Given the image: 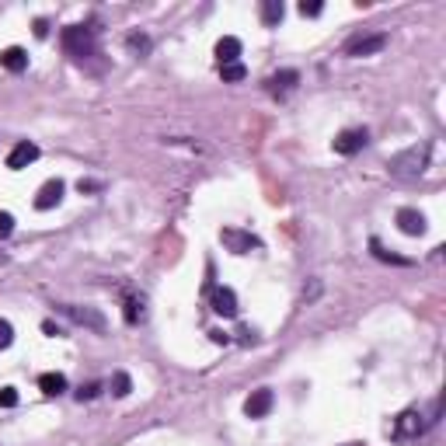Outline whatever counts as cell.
Listing matches in <instances>:
<instances>
[{
	"label": "cell",
	"mask_w": 446,
	"mask_h": 446,
	"mask_svg": "<svg viewBox=\"0 0 446 446\" xmlns=\"http://www.w3.org/2000/svg\"><path fill=\"white\" fill-rule=\"evenodd\" d=\"M425 164H429V146L422 143V146H408V150L394 154L387 168L394 178H419L425 171Z\"/></svg>",
	"instance_id": "1"
},
{
	"label": "cell",
	"mask_w": 446,
	"mask_h": 446,
	"mask_svg": "<svg viewBox=\"0 0 446 446\" xmlns=\"http://www.w3.org/2000/svg\"><path fill=\"white\" fill-rule=\"evenodd\" d=\"M63 49L70 53V56H91L94 53V28H88V25H70V28H63Z\"/></svg>",
	"instance_id": "2"
},
{
	"label": "cell",
	"mask_w": 446,
	"mask_h": 446,
	"mask_svg": "<svg viewBox=\"0 0 446 446\" xmlns=\"http://www.w3.org/2000/svg\"><path fill=\"white\" fill-rule=\"evenodd\" d=\"M220 241H223V248H227L231 254H251V251L262 248V237H254L251 231H241V227H223Z\"/></svg>",
	"instance_id": "3"
},
{
	"label": "cell",
	"mask_w": 446,
	"mask_h": 446,
	"mask_svg": "<svg viewBox=\"0 0 446 446\" xmlns=\"http://www.w3.org/2000/svg\"><path fill=\"white\" fill-rule=\"evenodd\" d=\"M60 314H63V317H70L73 324L91 328V331H105V328H108L105 314H101V311H94V307H73V304H63V307H60Z\"/></svg>",
	"instance_id": "4"
},
{
	"label": "cell",
	"mask_w": 446,
	"mask_h": 446,
	"mask_svg": "<svg viewBox=\"0 0 446 446\" xmlns=\"http://www.w3.org/2000/svg\"><path fill=\"white\" fill-rule=\"evenodd\" d=\"M366 140H369V133L366 129H342L339 136H334V154H342V157H352V154H359L363 150V146H366Z\"/></svg>",
	"instance_id": "5"
},
{
	"label": "cell",
	"mask_w": 446,
	"mask_h": 446,
	"mask_svg": "<svg viewBox=\"0 0 446 446\" xmlns=\"http://www.w3.org/2000/svg\"><path fill=\"white\" fill-rule=\"evenodd\" d=\"M272 391L269 387H258V391H251L248 394V401H244V415L248 419H265L269 412H272Z\"/></svg>",
	"instance_id": "6"
},
{
	"label": "cell",
	"mask_w": 446,
	"mask_h": 446,
	"mask_svg": "<svg viewBox=\"0 0 446 446\" xmlns=\"http://www.w3.org/2000/svg\"><path fill=\"white\" fill-rule=\"evenodd\" d=\"M397 227L408 237H422L425 234V216L419 209H412V206H404V209H397Z\"/></svg>",
	"instance_id": "7"
},
{
	"label": "cell",
	"mask_w": 446,
	"mask_h": 446,
	"mask_svg": "<svg viewBox=\"0 0 446 446\" xmlns=\"http://www.w3.org/2000/svg\"><path fill=\"white\" fill-rule=\"evenodd\" d=\"M209 304H213V311H216L220 317H237V293H234L231 286H216Z\"/></svg>",
	"instance_id": "8"
},
{
	"label": "cell",
	"mask_w": 446,
	"mask_h": 446,
	"mask_svg": "<svg viewBox=\"0 0 446 446\" xmlns=\"http://www.w3.org/2000/svg\"><path fill=\"white\" fill-rule=\"evenodd\" d=\"M63 192H66L63 178H49L42 189H39V196H35V209H53V206H60Z\"/></svg>",
	"instance_id": "9"
},
{
	"label": "cell",
	"mask_w": 446,
	"mask_h": 446,
	"mask_svg": "<svg viewBox=\"0 0 446 446\" xmlns=\"http://www.w3.org/2000/svg\"><path fill=\"white\" fill-rule=\"evenodd\" d=\"M419 432H422V415L415 412V408L401 412V415H397V422H394V429H391V436H394V439H408V436H419Z\"/></svg>",
	"instance_id": "10"
},
{
	"label": "cell",
	"mask_w": 446,
	"mask_h": 446,
	"mask_svg": "<svg viewBox=\"0 0 446 446\" xmlns=\"http://www.w3.org/2000/svg\"><path fill=\"white\" fill-rule=\"evenodd\" d=\"M387 46V35H359V39H352L349 46H345V56H373V53H380Z\"/></svg>",
	"instance_id": "11"
},
{
	"label": "cell",
	"mask_w": 446,
	"mask_h": 446,
	"mask_svg": "<svg viewBox=\"0 0 446 446\" xmlns=\"http://www.w3.org/2000/svg\"><path fill=\"white\" fill-rule=\"evenodd\" d=\"M296 81H300V73H296V70H279V73H272V77L265 81V88H269V94L283 98V94H289L296 88Z\"/></svg>",
	"instance_id": "12"
},
{
	"label": "cell",
	"mask_w": 446,
	"mask_h": 446,
	"mask_svg": "<svg viewBox=\"0 0 446 446\" xmlns=\"http://www.w3.org/2000/svg\"><path fill=\"white\" fill-rule=\"evenodd\" d=\"M35 157H39V146L28 143V140H21V143L14 146V150L8 154V168H11V171H21V168H28Z\"/></svg>",
	"instance_id": "13"
},
{
	"label": "cell",
	"mask_w": 446,
	"mask_h": 446,
	"mask_svg": "<svg viewBox=\"0 0 446 446\" xmlns=\"http://www.w3.org/2000/svg\"><path fill=\"white\" fill-rule=\"evenodd\" d=\"M0 66L11 70V73H21V70H28V53L21 46H8L4 53H0Z\"/></svg>",
	"instance_id": "14"
},
{
	"label": "cell",
	"mask_w": 446,
	"mask_h": 446,
	"mask_svg": "<svg viewBox=\"0 0 446 446\" xmlns=\"http://www.w3.org/2000/svg\"><path fill=\"white\" fill-rule=\"evenodd\" d=\"M237 56H241V39H234V35H223V39L216 42V60H220V66L237 63Z\"/></svg>",
	"instance_id": "15"
},
{
	"label": "cell",
	"mask_w": 446,
	"mask_h": 446,
	"mask_svg": "<svg viewBox=\"0 0 446 446\" xmlns=\"http://www.w3.org/2000/svg\"><path fill=\"white\" fill-rule=\"evenodd\" d=\"M39 387H42L46 397H60V394L66 391V377H63V373H42V377H39Z\"/></svg>",
	"instance_id": "16"
},
{
	"label": "cell",
	"mask_w": 446,
	"mask_h": 446,
	"mask_svg": "<svg viewBox=\"0 0 446 446\" xmlns=\"http://www.w3.org/2000/svg\"><path fill=\"white\" fill-rule=\"evenodd\" d=\"M143 296H126V304H122V317H126V324H140L143 321Z\"/></svg>",
	"instance_id": "17"
},
{
	"label": "cell",
	"mask_w": 446,
	"mask_h": 446,
	"mask_svg": "<svg viewBox=\"0 0 446 446\" xmlns=\"http://www.w3.org/2000/svg\"><path fill=\"white\" fill-rule=\"evenodd\" d=\"M283 14H286L283 0H265V4H262V21H265L269 28H276V25L283 21Z\"/></svg>",
	"instance_id": "18"
},
{
	"label": "cell",
	"mask_w": 446,
	"mask_h": 446,
	"mask_svg": "<svg viewBox=\"0 0 446 446\" xmlns=\"http://www.w3.org/2000/svg\"><path fill=\"white\" fill-rule=\"evenodd\" d=\"M220 77H223V84H241V81L248 77V70H244V63L237 60V63H227V66H220Z\"/></svg>",
	"instance_id": "19"
},
{
	"label": "cell",
	"mask_w": 446,
	"mask_h": 446,
	"mask_svg": "<svg viewBox=\"0 0 446 446\" xmlns=\"http://www.w3.org/2000/svg\"><path fill=\"white\" fill-rule=\"evenodd\" d=\"M369 251H373L377 258H380V262H394V265H412V262H408V258H401V254H391L380 241H369Z\"/></svg>",
	"instance_id": "20"
},
{
	"label": "cell",
	"mask_w": 446,
	"mask_h": 446,
	"mask_svg": "<svg viewBox=\"0 0 446 446\" xmlns=\"http://www.w3.org/2000/svg\"><path fill=\"white\" fill-rule=\"evenodd\" d=\"M129 391H133L129 373H116V377H112V394H116V397H126Z\"/></svg>",
	"instance_id": "21"
},
{
	"label": "cell",
	"mask_w": 446,
	"mask_h": 446,
	"mask_svg": "<svg viewBox=\"0 0 446 446\" xmlns=\"http://www.w3.org/2000/svg\"><path fill=\"white\" fill-rule=\"evenodd\" d=\"M11 342H14V328H11V321H0V349H11Z\"/></svg>",
	"instance_id": "22"
},
{
	"label": "cell",
	"mask_w": 446,
	"mask_h": 446,
	"mask_svg": "<svg viewBox=\"0 0 446 446\" xmlns=\"http://www.w3.org/2000/svg\"><path fill=\"white\" fill-rule=\"evenodd\" d=\"M18 404V391L14 387H0V408H14Z\"/></svg>",
	"instance_id": "23"
},
{
	"label": "cell",
	"mask_w": 446,
	"mask_h": 446,
	"mask_svg": "<svg viewBox=\"0 0 446 446\" xmlns=\"http://www.w3.org/2000/svg\"><path fill=\"white\" fill-rule=\"evenodd\" d=\"M98 391H101V384H81L77 401H94V397H98Z\"/></svg>",
	"instance_id": "24"
},
{
	"label": "cell",
	"mask_w": 446,
	"mask_h": 446,
	"mask_svg": "<svg viewBox=\"0 0 446 446\" xmlns=\"http://www.w3.org/2000/svg\"><path fill=\"white\" fill-rule=\"evenodd\" d=\"M11 231H14V216L0 213V237H11Z\"/></svg>",
	"instance_id": "25"
},
{
	"label": "cell",
	"mask_w": 446,
	"mask_h": 446,
	"mask_svg": "<svg viewBox=\"0 0 446 446\" xmlns=\"http://www.w3.org/2000/svg\"><path fill=\"white\" fill-rule=\"evenodd\" d=\"M129 46L140 49V53H146V49H150V39H146V35H129Z\"/></svg>",
	"instance_id": "26"
},
{
	"label": "cell",
	"mask_w": 446,
	"mask_h": 446,
	"mask_svg": "<svg viewBox=\"0 0 446 446\" xmlns=\"http://www.w3.org/2000/svg\"><path fill=\"white\" fill-rule=\"evenodd\" d=\"M300 14H304V18H317V14H321V4H317V0H311V4L304 0V4H300Z\"/></svg>",
	"instance_id": "27"
},
{
	"label": "cell",
	"mask_w": 446,
	"mask_h": 446,
	"mask_svg": "<svg viewBox=\"0 0 446 446\" xmlns=\"http://www.w3.org/2000/svg\"><path fill=\"white\" fill-rule=\"evenodd\" d=\"M209 339H213L216 345H227V342H231V334H227V331H220V328H213V331H209Z\"/></svg>",
	"instance_id": "28"
},
{
	"label": "cell",
	"mask_w": 446,
	"mask_h": 446,
	"mask_svg": "<svg viewBox=\"0 0 446 446\" xmlns=\"http://www.w3.org/2000/svg\"><path fill=\"white\" fill-rule=\"evenodd\" d=\"M35 35H39V39H46V35H49V25H46V18H39V21H35Z\"/></svg>",
	"instance_id": "29"
},
{
	"label": "cell",
	"mask_w": 446,
	"mask_h": 446,
	"mask_svg": "<svg viewBox=\"0 0 446 446\" xmlns=\"http://www.w3.org/2000/svg\"><path fill=\"white\" fill-rule=\"evenodd\" d=\"M42 331H46V334H53V339H56V334H63V328H60V324H53V321H42Z\"/></svg>",
	"instance_id": "30"
},
{
	"label": "cell",
	"mask_w": 446,
	"mask_h": 446,
	"mask_svg": "<svg viewBox=\"0 0 446 446\" xmlns=\"http://www.w3.org/2000/svg\"><path fill=\"white\" fill-rule=\"evenodd\" d=\"M237 334H241V342H244V345H251V342H254V331H251V328H241Z\"/></svg>",
	"instance_id": "31"
},
{
	"label": "cell",
	"mask_w": 446,
	"mask_h": 446,
	"mask_svg": "<svg viewBox=\"0 0 446 446\" xmlns=\"http://www.w3.org/2000/svg\"><path fill=\"white\" fill-rule=\"evenodd\" d=\"M77 189H81V192H94V189H98V181H84V178H81Z\"/></svg>",
	"instance_id": "32"
}]
</instances>
